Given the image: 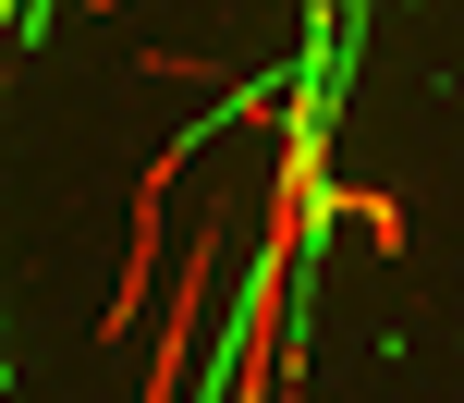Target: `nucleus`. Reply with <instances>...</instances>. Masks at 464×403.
<instances>
[{"label":"nucleus","instance_id":"f257e3e1","mask_svg":"<svg viewBox=\"0 0 464 403\" xmlns=\"http://www.w3.org/2000/svg\"><path fill=\"white\" fill-rule=\"evenodd\" d=\"M220 269H232V233H196V245H184V282L160 293L147 391H135V403H184V367H196V342H208V318H220Z\"/></svg>","mask_w":464,"mask_h":403},{"label":"nucleus","instance_id":"f03ea898","mask_svg":"<svg viewBox=\"0 0 464 403\" xmlns=\"http://www.w3.org/2000/svg\"><path fill=\"white\" fill-rule=\"evenodd\" d=\"M196 147V135H184ZM184 147H160V159H147V184H135V245H122V293H111V318H98V331H135V318H147V293H160V196L171 184H184Z\"/></svg>","mask_w":464,"mask_h":403},{"label":"nucleus","instance_id":"7ed1b4c3","mask_svg":"<svg viewBox=\"0 0 464 403\" xmlns=\"http://www.w3.org/2000/svg\"><path fill=\"white\" fill-rule=\"evenodd\" d=\"M343 220L379 245V257H403V196H379V184H343Z\"/></svg>","mask_w":464,"mask_h":403}]
</instances>
